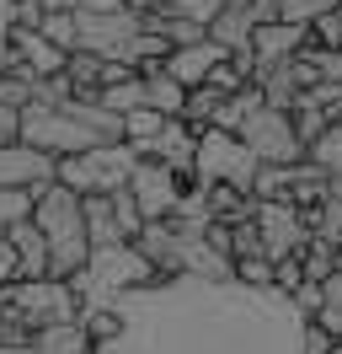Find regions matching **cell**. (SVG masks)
Instances as JSON below:
<instances>
[{"instance_id": "3957f363", "label": "cell", "mask_w": 342, "mask_h": 354, "mask_svg": "<svg viewBox=\"0 0 342 354\" xmlns=\"http://www.w3.org/2000/svg\"><path fill=\"white\" fill-rule=\"evenodd\" d=\"M32 225H38L43 242H48V274H54V279L81 274V263L91 258L81 194L64 188L59 177H54V183H38V188H32Z\"/></svg>"}, {"instance_id": "83f0119b", "label": "cell", "mask_w": 342, "mask_h": 354, "mask_svg": "<svg viewBox=\"0 0 342 354\" xmlns=\"http://www.w3.org/2000/svg\"><path fill=\"white\" fill-rule=\"evenodd\" d=\"M107 199H112V215H118V225H123V236L134 242L139 225H145V215H139V204H134V194H128V183H123V188H112Z\"/></svg>"}, {"instance_id": "ac0fdd59", "label": "cell", "mask_w": 342, "mask_h": 354, "mask_svg": "<svg viewBox=\"0 0 342 354\" xmlns=\"http://www.w3.org/2000/svg\"><path fill=\"white\" fill-rule=\"evenodd\" d=\"M139 75H145V102H150V108H161L166 118H182V108H188V86L166 70V59L145 65Z\"/></svg>"}, {"instance_id": "277c9868", "label": "cell", "mask_w": 342, "mask_h": 354, "mask_svg": "<svg viewBox=\"0 0 342 354\" xmlns=\"http://www.w3.org/2000/svg\"><path fill=\"white\" fill-rule=\"evenodd\" d=\"M161 279L150 258L139 252L134 242H118V247H91V258L81 263V274H70V285L81 295V306H118L128 290Z\"/></svg>"}, {"instance_id": "e0dca14e", "label": "cell", "mask_w": 342, "mask_h": 354, "mask_svg": "<svg viewBox=\"0 0 342 354\" xmlns=\"http://www.w3.org/2000/svg\"><path fill=\"white\" fill-rule=\"evenodd\" d=\"M134 247L150 258V268H155L161 279L177 274V225H171V221H145V225H139V236H134Z\"/></svg>"}, {"instance_id": "9a60e30c", "label": "cell", "mask_w": 342, "mask_h": 354, "mask_svg": "<svg viewBox=\"0 0 342 354\" xmlns=\"http://www.w3.org/2000/svg\"><path fill=\"white\" fill-rule=\"evenodd\" d=\"M11 44H17V59L32 70V75H59L64 59H70L54 38H43L38 27H11Z\"/></svg>"}, {"instance_id": "5b68a950", "label": "cell", "mask_w": 342, "mask_h": 354, "mask_svg": "<svg viewBox=\"0 0 342 354\" xmlns=\"http://www.w3.org/2000/svg\"><path fill=\"white\" fill-rule=\"evenodd\" d=\"M262 161L252 156V145L235 129H198V151H192V183H230V188H246L252 194Z\"/></svg>"}, {"instance_id": "ba28073f", "label": "cell", "mask_w": 342, "mask_h": 354, "mask_svg": "<svg viewBox=\"0 0 342 354\" xmlns=\"http://www.w3.org/2000/svg\"><path fill=\"white\" fill-rule=\"evenodd\" d=\"M235 134L252 145V156L262 161V167H294V161H305V140H299L294 113H289V108L256 102V108L241 118V129H235Z\"/></svg>"}, {"instance_id": "d590c367", "label": "cell", "mask_w": 342, "mask_h": 354, "mask_svg": "<svg viewBox=\"0 0 342 354\" xmlns=\"http://www.w3.org/2000/svg\"><path fill=\"white\" fill-rule=\"evenodd\" d=\"M326 354H342V344H332V349H326Z\"/></svg>"}, {"instance_id": "603a6c76", "label": "cell", "mask_w": 342, "mask_h": 354, "mask_svg": "<svg viewBox=\"0 0 342 354\" xmlns=\"http://www.w3.org/2000/svg\"><path fill=\"white\" fill-rule=\"evenodd\" d=\"M305 161H316L326 177H337V183H342V118H337V124H326V129L305 145Z\"/></svg>"}, {"instance_id": "8fae6325", "label": "cell", "mask_w": 342, "mask_h": 354, "mask_svg": "<svg viewBox=\"0 0 342 354\" xmlns=\"http://www.w3.org/2000/svg\"><path fill=\"white\" fill-rule=\"evenodd\" d=\"M54 172H59V156L38 151L27 140L0 145V188H38V183H54Z\"/></svg>"}, {"instance_id": "2e32d148", "label": "cell", "mask_w": 342, "mask_h": 354, "mask_svg": "<svg viewBox=\"0 0 342 354\" xmlns=\"http://www.w3.org/2000/svg\"><path fill=\"white\" fill-rule=\"evenodd\" d=\"M6 242L17 252V279H43L48 274V242H43V231L32 225V215L6 231Z\"/></svg>"}, {"instance_id": "6da1fadb", "label": "cell", "mask_w": 342, "mask_h": 354, "mask_svg": "<svg viewBox=\"0 0 342 354\" xmlns=\"http://www.w3.org/2000/svg\"><path fill=\"white\" fill-rule=\"evenodd\" d=\"M123 328L91 354H299L305 311L278 285L246 279H150L118 301Z\"/></svg>"}, {"instance_id": "7c38bea8", "label": "cell", "mask_w": 342, "mask_h": 354, "mask_svg": "<svg viewBox=\"0 0 342 354\" xmlns=\"http://www.w3.org/2000/svg\"><path fill=\"white\" fill-rule=\"evenodd\" d=\"M305 48H310V27H305V22H283V17H273V22H256L252 27V59H256V65L294 59V54H305Z\"/></svg>"}, {"instance_id": "484cf974", "label": "cell", "mask_w": 342, "mask_h": 354, "mask_svg": "<svg viewBox=\"0 0 342 354\" xmlns=\"http://www.w3.org/2000/svg\"><path fill=\"white\" fill-rule=\"evenodd\" d=\"M139 11H161V17H192V22L209 27V17L225 6V0H134Z\"/></svg>"}, {"instance_id": "7402d4cb", "label": "cell", "mask_w": 342, "mask_h": 354, "mask_svg": "<svg viewBox=\"0 0 342 354\" xmlns=\"http://www.w3.org/2000/svg\"><path fill=\"white\" fill-rule=\"evenodd\" d=\"M97 102H102L107 113H118V118H123L128 108H139V102H145V75H139V70H128V75H118V81H107V86L97 91Z\"/></svg>"}, {"instance_id": "8d00e7d4", "label": "cell", "mask_w": 342, "mask_h": 354, "mask_svg": "<svg viewBox=\"0 0 342 354\" xmlns=\"http://www.w3.org/2000/svg\"><path fill=\"white\" fill-rule=\"evenodd\" d=\"M337 6H342V0H337Z\"/></svg>"}, {"instance_id": "836d02e7", "label": "cell", "mask_w": 342, "mask_h": 354, "mask_svg": "<svg viewBox=\"0 0 342 354\" xmlns=\"http://www.w3.org/2000/svg\"><path fill=\"white\" fill-rule=\"evenodd\" d=\"M0 354H43L38 344H0Z\"/></svg>"}, {"instance_id": "7a4b0ae2", "label": "cell", "mask_w": 342, "mask_h": 354, "mask_svg": "<svg viewBox=\"0 0 342 354\" xmlns=\"http://www.w3.org/2000/svg\"><path fill=\"white\" fill-rule=\"evenodd\" d=\"M21 140L48 156H75L107 140H123V118L107 113L97 97H64V102H27L21 108Z\"/></svg>"}, {"instance_id": "ffe728a7", "label": "cell", "mask_w": 342, "mask_h": 354, "mask_svg": "<svg viewBox=\"0 0 342 354\" xmlns=\"http://www.w3.org/2000/svg\"><path fill=\"white\" fill-rule=\"evenodd\" d=\"M86 242L91 247H118V242H128L123 236V225H118V215H112V199L107 194H86Z\"/></svg>"}, {"instance_id": "5bb4252c", "label": "cell", "mask_w": 342, "mask_h": 354, "mask_svg": "<svg viewBox=\"0 0 342 354\" xmlns=\"http://www.w3.org/2000/svg\"><path fill=\"white\" fill-rule=\"evenodd\" d=\"M192 151H198V129H192L188 118H166V129L145 145V156L166 161L171 172H182L188 183H192Z\"/></svg>"}, {"instance_id": "52a82bcc", "label": "cell", "mask_w": 342, "mask_h": 354, "mask_svg": "<svg viewBox=\"0 0 342 354\" xmlns=\"http://www.w3.org/2000/svg\"><path fill=\"white\" fill-rule=\"evenodd\" d=\"M0 306L17 311L27 328L38 333L48 322H64V317H81V295L70 279H54V274H43V279H11V285H0Z\"/></svg>"}, {"instance_id": "f1b7e54d", "label": "cell", "mask_w": 342, "mask_h": 354, "mask_svg": "<svg viewBox=\"0 0 342 354\" xmlns=\"http://www.w3.org/2000/svg\"><path fill=\"white\" fill-rule=\"evenodd\" d=\"M32 215V188H0V221L17 225Z\"/></svg>"}, {"instance_id": "f546056e", "label": "cell", "mask_w": 342, "mask_h": 354, "mask_svg": "<svg viewBox=\"0 0 342 354\" xmlns=\"http://www.w3.org/2000/svg\"><path fill=\"white\" fill-rule=\"evenodd\" d=\"M235 279H246V285H273V258H235Z\"/></svg>"}, {"instance_id": "4fadbf2b", "label": "cell", "mask_w": 342, "mask_h": 354, "mask_svg": "<svg viewBox=\"0 0 342 354\" xmlns=\"http://www.w3.org/2000/svg\"><path fill=\"white\" fill-rule=\"evenodd\" d=\"M225 54H230V48L214 44V38H198V44H177V48L166 54V70L177 75V81H182V86H203V81L214 75V65H219Z\"/></svg>"}, {"instance_id": "9c48e42d", "label": "cell", "mask_w": 342, "mask_h": 354, "mask_svg": "<svg viewBox=\"0 0 342 354\" xmlns=\"http://www.w3.org/2000/svg\"><path fill=\"white\" fill-rule=\"evenodd\" d=\"M252 221L262 231V252L268 258H305V247H310V215L289 199H256L252 204Z\"/></svg>"}, {"instance_id": "d4e9b609", "label": "cell", "mask_w": 342, "mask_h": 354, "mask_svg": "<svg viewBox=\"0 0 342 354\" xmlns=\"http://www.w3.org/2000/svg\"><path fill=\"white\" fill-rule=\"evenodd\" d=\"M38 32H43V38H54V44H59L64 54H70V48L81 44V38H75V11H70L64 0H48V6H43V22H38Z\"/></svg>"}, {"instance_id": "4316f807", "label": "cell", "mask_w": 342, "mask_h": 354, "mask_svg": "<svg viewBox=\"0 0 342 354\" xmlns=\"http://www.w3.org/2000/svg\"><path fill=\"white\" fill-rule=\"evenodd\" d=\"M326 11H337V0H278V17H283V22H321V17H326Z\"/></svg>"}, {"instance_id": "d6a6232c", "label": "cell", "mask_w": 342, "mask_h": 354, "mask_svg": "<svg viewBox=\"0 0 342 354\" xmlns=\"http://www.w3.org/2000/svg\"><path fill=\"white\" fill-rule=\"evenodd\" d=\"M11 27H17V0H0V38H11Z\"/></svg>"}, {"instance_id": "30bf717a", "label": "cell", "mask_w": 342, "mask_h": 354, "mask_svg": "<svg viewBox=\"0 0 342 354\" xmlns=\"http://www.w3.org/2000/svg\"><path fill=\"white\" fill-rule=\"evenodd\" d=\"M182 188H188V177L171 172L166 161H155V156H139L134 172H128V194H134V204H139L145 221H171Z\"/></svg>"}, {"instance_id": "cb8c5ba5", "label": "cell", "mask_w": 342, "mask_h": 354, "mask_svg": "<svg viewBox=\"0 0 342 354\" xmlns=\"http://www.w3.org/2000/svg\"><path fill=\"white\" fill-rule=\"evenodd\" d=\"M161 129H166V113L150 108V102H139V108H128V113H123V140H128L139 156H145V145H150Z\"/></svg>"}, {"instance_id": "e575fe53", "label": "cell", "mask_w": 342, "mask_h": 354, "mask_svg": "<svg viewBox=\"0 0 342 354\" xmlns=\"http://www.w3.org/2000/svg\"><path fill=\"white\" fill-rule=\"evenodd\" d=\"M6 231H11V225H6V221H0V242H6Z\"/></svg>"}, {"instance_id": "44dd1931", "label": "cell", "mask_w": 342, "mask_h": 354, "mask_svg": "<svg viewBox=\"0 0 342 354\" xmlns=\"http://www.w3.org/2000/svg\"><path fill=\"white\" fill-rule=\"evenodd\" d=\"M32 344L43 354H91V338H86L81 317H64V322H48V328L32 333Z\"/></svg>"}, {"instance_id": "4dcf8cb0", "label": "cell", "mask_w": 342, "mask_h": 354, "mask_svg": "<svg viewBox=\"0 0 342 354\" xmlns=\"http://www.w3.org/2000/svg\"><path fill=\"white\" fill-rule=\"evenodd\" d=\"M6 140H21V108H11V102H0V145Z\"/></svg>"}, {"instance_id": "1f68e13d", "label": "cell", "mask_w": 342, "mask_h": 354, "mask_svg": "<svg viewBox=\"0 0 342 354\" xmlns=\"http://www.w3.org/2000/svg\"><path fill=\"white\" fill-rule=\"evenodd\" d=\"M17 279V252H11V242H0V285H11Z\"/></svg>"}, {"instance_id": "8992f818", "label": "cell", "mask_w": 342, "mask_h": 354, "mask_svg": "<svg viewBox=\"0 0 342 354\" xmlns=\"http://www.w3.org/2000/svg\"><path fill=\"white\" fill-rule=\"evenodd\" d=\"M134 161H139V151H134L128 140H107V145H91V151L59 156V172L54 177L86 199V194H112V188H123L128 172H134Z\"/></svg>"}, {"instance_id": "d6986e66", "label": "cell", "mask_w": 342, "mask_h": 354, "mask_svg": "<svg viewBox=\"0 0 342 354\" xmlns=\"http://www.w3.org/2000/svg\"><path fill=\"white\" fill-rule=\"evenodd\" d=\"M252 27H256L252 6H219V11L209 17V38L225 44L230 54H241V48H252Z\"/></svg>"}]
</instances>
